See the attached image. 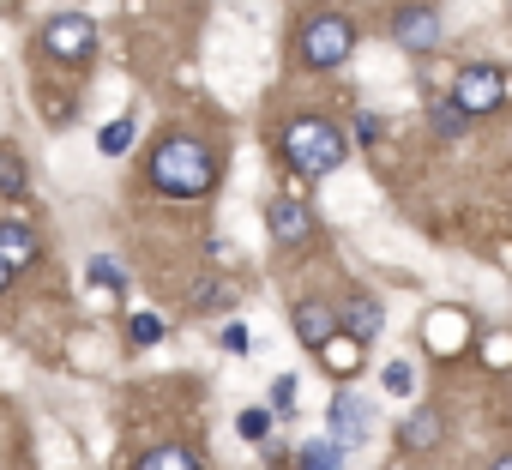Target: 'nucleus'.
Instances as JSON below:
<instances>
[{"label": "nucleus", "mask_w": 512, "mask_h": 470, "mask_svg": "<svg viewBox=\"0 0 512 470\" xmlns=\"http://www.w3.org/2000/svg\"><path fill=\"white\" fill-rule=\"evenodd\" d=\"M296 338H302L308 350L332 344V338H338V308H326V302H302V308H296Z\"/></svg>", "instance_id": "1a4fd4ad"}, {"label": "nucleus", "mask_w": 512, "mask_h": 470, "mask_svg": "<svg viewBox=\"0 0 512 470\" xmlns=\"http://www.w3.org/2000/svg\"><path fill=\"white\" fill-rule=\"evenodd\" d=\"M368 434H374L368 404H362V398H338V404H332V440L350 452V446H368Z\"/></svg>", "instance_id": "6e6552de"}, {"label": "nucleus", "mask_w": 512, "mask_h": 470, "mask_svg": "<svg viewBox=\"0 0 512 470\" xmlns=\"http://www.w3.org/2000/svg\"><path fill=\"white\" fill-rule=\"evenodd\" d=\"M392 37H398V49H410V55H428V49L440 43V19H434L428 7H404V13L392 19Z\"/></svg>", "instance_id": "423d86ee"}, {"label": "nucleus", "mask_w": 512, "mask_h": 470, "mask_svg": "<svg viewBox=\"0 0 512 470\" xmlns=\"http://www.w3.org/2000/svg\"><path fill=\"white\" fill-rule=\"evenodd\" d=\"M344 326H350V338H374L386 326V314H380V302H350L344 308Z\"/></svg>", "instance_id": "4468645a"}, {"label": "nucleus", "mask_w": 512, "mask_h": 470, "mask_svg": "<svg viewBox=\"0 0 512 470\" xmlns=\"http://www.w3.org/2000/svg\"><path fill=\"white\" fill-rule=\"evenodd\" d=\"M133 470H199V464H193V452H187V446H157V452H145Z\"/></svg>", "instance_id": "f3484780"}, {"label": "nucleus", "mask_w": 512, "mask_h": 470, "mask_svg": "<svg viewBox=\"0 0 512 470\" xmlns=\"http://www.w3.org/2000/svg\"><path fill=\"white\" fill-rule=\"evenodd\" d=\"M0 193H7V199L25 193V163H19V151H0Z\"/></svg>", "instance_id": "a211bd4d"}, {"label": "nucleus", "mask_w": 512, "mask_h": 470, "mask_svg": "<svg viewBox=\"0 0 512 470\" xmlns=\"http://www.w3.org/2000/svg\"><path fill=\"white\" fill-rule=\"evenodd\" d=\"M272 404H278V410H290V404H296V374H278V386H272Z\"/></svg>", "instance_id": "b1692460"}, {"label": "nucleus", "mask_w": 512, "mask_h": 470, "mask_svg": "<svg viewBox=\"0 0 512 470\" xmlns=\"http://www.w3.org/2000/svg\"><path fill=\"white\" fill-rule=\"evenodd\" d=\"M223 302H229V296H223L217 284H199V308H223Z\"/></svg>", "instance_id": "a878e982"}, {"label": "nucleus", "mask_w": 512, "mask_h": 470, "mask_svg": "<svg viewBox=\"0 0 512 470\" xmlns=\"http://www.w3.org/2000/svg\"><path fill=\"white\" fill-rule=\"evenodd\" d=\"M284 157L302 169V175H332V169H344V133L332 127V121H320V115H302V121H290V133H284Z\"/></svg>", "instance_id": "f03ea898"}, {"label": "nucleus", "mask_w": 512, "mask_h": 470, "mask_svg": "<svg viewBox=\"0 0 512 470\" xmlns=\"http://www.w3.org/2000/svg\"><path fill=\"white\" fill-rule=\"evenodd\" d=\"M127 332H133V344H157V338H163V320H157V314H133Z\"/></svg>", "instance_id": "6ab92c4d"}, {"label": "nucleus", "mask_w": 512, "mask_h": 470, "mask_svg": "<svg viewBox=\"0 0 512 470\" xmlns=\"http://www.w3.org/2000/svg\"><path fill=\"white\" fill-rule=\"evenodd\" d=\"M223 350H229V356H247V332H241V326H229V332H223Z\"/></svg>", "instance_id": "393cba45"}, {"label": "nucleus", "mask_w": 512, "mask_h": 470, "mask_svg": "<svg viewBox=\"0 0 512 470\" xmlns=\"http://www.w3.org/2000/svg\"><path fill=\"white\" fill-rule=\"evenodd\" d=\"M31 260H37V235H31L25 223H0V266L19 272V266H31Z\"/></svg>", "instance_id": "9d476101"}, {"label": "nucleus", "mask_w": 512, "mask_h": 470, "mask_svg": "<svg viewBox=\"0 0 512 470\" xmlns=\"http://www.w3.org/2000/svg\"><path fill=\"white\" fill-rule=\"evenodd\" d=\"M500 103H506V73H500V67H464V73L452 79V109L488 115V109H500Z\"/></svg>", "instance_id": "20e7f679"}, {"label": "nucleus", "mask_w": 512, "mask_h": 470, "mask_svg": "<svg viewBox=\"0 0 512 470\" xmlns=\"http://www.w3.org/2000/svg\"><path fill=\"white\" fill-rule=\"evenodd\" d=\"M410 386H416V374H410V362H386V392H398V398H404Z\"/></svg>", "instance_id": "412c9836"}, {"label": "nucleus", "mask_w": 512, "mask_h": 470, "mask_svg": "<svg viewBox=\"0 0 512 470\" xmlns=\"http://www.w3.org/2000/svg\"><path fill=\"white\" fill-rule=\"evenodd\" d=\"M302 470H344V446L338 440H308L302 446Z\"/></svg>", "instance_id": "dca6fc26"}, {"label": "nucleus", "mask_w": 512, "mask_h": 470, "mask_svg": "<svg viewBox=\"0 0 512 470\" xmlns=\"http://www.w3.org/2000/svg\"><path fill=\"white\" fill-rule=\"evenodd\" d=\"M482 362H488V368H506V362H512V332H494L488 350H482Z\"/></svg>", "instance_id": "aec40b11"}, {"label": "nucleus", "mask_w": 512, "mask_h": 470, "mask_svg": "<svg viewBox=\"0 0 512 470\" xmlns=\"http://www.w3.org/2000/svg\"><path fill=\"white\" fill-rule=\"evenodd\" d=\"M43 49H49L55 61H85V55L97 49V25H91L85 13H55V19L43 25Z\"/></svg>", "instance_id": "39448f33"}, {"label": "nucleus", "mask_w": 512, "mask_h": 470, "mask_svg": "<svg viewBox=\"0 0 512 470\" xmlns=\"http://www.w3.org/2000/svg\"><path fill=\"white\" fill-rule=\"evenodd\" d=\"M440 434H446V422H440V410H428V404L404 422V446H440Z\"/></svg>", "instance_id": "ddd939ff"}, {"label": "nucleus", "mask_w": 512, "mask_h": 470, "mask_svg": "<svg viewBox=\"0 0 512 470\" xmlns=\"http://www.w3.org/2000/svg\"><path fill=\"white\" fill-rule=\"evenodd\" d=\"M386 470H410V464H386Z\"/></svg>", "instance_id": "c85d7f7f"}, {"label": "nucleus", "mask_w": 512, "mask_h": 470, "mask_svg": "<svg viewBox=\"0 0 512 470\" xmlns=\"http://www.w3.org/2000/svg\"><path fill=\"white\" fill-rule=\"evenodd\" d=\"M494 470H512V452H506V458H500V464H494Z\"/></svg>", "instance_id": "cd10ccee"}, {"label": "nucleus", "mask_w": 512, "mask_h": 470, "mask_svg": "<svg viewBox=\"0 0 512 470\" xmlns=\"http://www.w3.org/2000/svg\"><path fill=\"white\" fill-rule=\"evenodd\" d=\"M151 181L163 193H175V199H199V193H211L217 163H211V151L199 139H163L151 151Z\"/></svg>", "instance_id": "f257e3e1"}, {"label": "nucleus", "mask_w": 512, "mask_h": 470, "mask_svg": "<svg viewBox=\"0 0 512 470\" xmlns=\"http://www.w3.org/2000/svg\"><path fill=\"white\" fill-rule=\"evenodd\" d=\"M350 49H356V31H350L338 13H320V19L302 31V61H308V67H338V61H350Z\"/></svg>", "instance_id": "7ed1b4c3"}, {"label": "nucleus", "mask_w": 512, "mask_h": 470, "mask_svg": "<svg viewBox=\"0 0 512 470\" xmlns=\"http://www.w3.org/2000/svg\"><path fill=\"white\" fill-rule=\"evenodd\" d=\"M133 139H139V121H133V115H121V121H109V127L97 133V145H103V157H121V151H127Z\"/></svg>", "instance_id": "2eb2a0df"}, {"label": "nucleus", "mask_w": 512, "mask_h": 470, "mask_svg": "<svg viewBox=\"0 0 512 470\" xmlns=\"http://www.w3.org/2000/svg\"><path fill=\"white\" fill-rule=\"evenodd\" d=\"M266 223H272V242H284V248H296V242H308V235H314V217H308L302 199H272Z\"/></svg>", "instance_id": "0eeeda50"}, {"label": "nucleus", "mask_w": 512, "mask_h": 470, "mask_svg": "<svg viewBox=\"0 0 512 470\" xmlns=\"http://www.w3.org/2000/svg\"><path fill=\"white\" fill-rule=\"evenodd\" d=\"M464 332H470V326H464V314H446V308H440V314L428 320V344H434V356H458Z\"/></svg>", "instance_id": "9b49d317"}, {"label": "nucleus", "mask_w": 512, "mask_h": 470, "mask_svg": "<svg viewBox=\"0 0 512 470\" xmlns=\"http://www.w3.org/2000/svg\"><path fill=\"white\" fill-rule=\"evenodd\" d=\"M266 428H272L266 410H241V434H247V440H266Z\"/></svg>", "instance_id": "5701e85b"}, {"label": "nucleus", "mask_w": 512, "mask_h": 470, "mask_svg": "<svg viewBox=\"0 0 512 470\" xmlns=\"http://www.w3.org/2000/svg\"><path fill=\"white\" fill-rule=\"evenodd\" d=\"M91 278H97V284H115V290H127V272H121L115 260H91Z\"/></svg>", "instance_id": "4be33fe9"}, {"label": "nucleus", "mask_w": 512, "mask_h": 470, "mask_svg": "<svg viewBox=\"0 0 512 470\" xmlns=\"http://www.w3.org/2000/svg\"><path fill=\"white\" fill-rule=\"evenodd\" d=\"M7 284H13V272H7V266H0V296H7Z\"/></svg>", "instance_id": "bb28decb"}, {"label": "nucleus", "mask_w": 512, "mask_h": 470, "mask_svg": "<svg viewBox=\"0 0 512 470\" xmlns=\"http://www.w3.org/2000/svg\"><path fill=\"white\" fill-rule=\"evenodd\" d=\"M320 362H326L332 374H356V368H362V338H350V332H338L332 344H320Z\"/></svg>", "instance_id": "f8f14e48"}]
</instances>
